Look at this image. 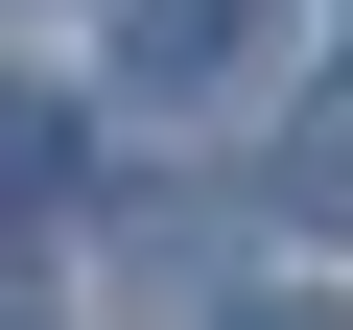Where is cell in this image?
<instances>
[{"label": "cell", "instance_id": "6da1fadb", "mask_svg": "<svg viewBox=\"0 0 353 330\" xmlns=\"http://www.w3.org/2000/svg\"><path fill=\"white\" fill-rule=\"evenodd\" d=\"M259 48V0H118V95H212Z\"/></svg>", "mask_w": 353, "mask_h": 330}, {"label": "cell", "instance_id": "7a4b0ae2", "mask_svg": "<svg viewBox=\"0 0 353 330\" xmlns=\"http://www.w3.org/2000/svg\"><path fill=\"white\" fill-rule=\"evenodd\" d=\"M259 189H283V213H306V236H353V71H330V95H306V118H283V142H259Z\"/></svg>", "mask_w": 353, "mask_h": 330}, {"label": "cell", "instance_id": "3957f363", "mask_svg": "<svg viewBox=\"0 0 353 330\" xmlns=\"http://www.w3.org/2000/svg\"><path fill=\"white\" fill-rule=\"evenodd\" d=\"M48 189H71V118H48V95H0V213H48Z\"/></svg>", "mask_w": 353, "mask_h": 330}, {"label": "cell", "instance_id": "277c9868", "mask_svg": "<svg viewBox=\"0 0 353 330\" xmlns=\"http://www.w3.org/2000/svg\"><path fill=\"white\" fill-rule=\"evenodd\" d=\"M259 330H353V307H259Z\"/></svg>", "mask_w": 353, "mask_h": 330}]
</instances>
